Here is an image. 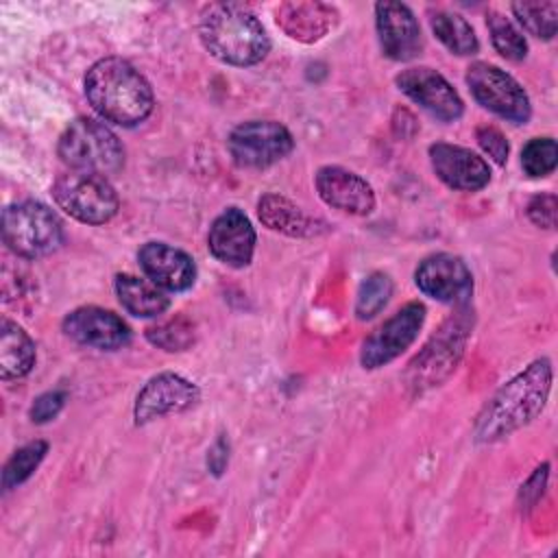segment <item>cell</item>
<instances>
[{"mask_svg":"<svg viewBox=\"0 0 558 558\" xmlns=\"http://www.w3.org/2000/svg\"><path fill=\"white\" fill-rule=\"evenodd\" d=\"M549 390L551 362L538 357L484 403L473 425L475 442H497L532 423L543 412Z\"/></svg>","mask_w":558,"mask_h":558,"instance_id":"6da1fadb","label":"cell"},{"mask_svg":"<svg viewBox=\"0 0 558 558\" xmlns=\"http://www.w3.org/2000/svg\"><path fill=\"white\" fill-rule=\"evenodd\" d=\"M85 96L96 113L120 126L144 122L155 105L148 81L120 57L100 59L87 70Z\"/></svg>","mask_w":558,"mask_h":558,"instance_id":"7a4b0ae2","label":"cell"},{"mask_svg":"<svg viewBox=\"0 0 558 558\" xmlns=\"http://www.w3.org/2000/svg\"><path fill=\"white\" fill-rule=\"evenodd\" d=\"M203 46L222 63L255 65L268 50L270 39L257 15L238 2H216L205 7L198 22Z\"/></svg>","mask_w":558,"mask_h":558,"instance_id":"3957f363","label":"cell"},{"mask_svg":"<svg viewBox=\"0 0 558 558\" xmlns=\"http://www.w3.org/2000/svg\"><path fill=\"white\" fill-rule=\"evenodd\" d=\"M57 153L72 170L102 177L118 172L124 163V148L118 135L94 118L72 120L59 137Z\"/></svg>","mask_w":558,"mask_h":558,"instance_id":"277c9868","label":"cell"},{"mask_svg":"<svg viewBox=\"0 0 558 558\" xmlns=\"http://www.w3.org/2000/svg\"><path fill=\"white\" fill-rule=\"evenodd\" d=\"M2 238L17 257L37 259L61 246L63 225L44 203L22 201L2 211Z\"/></svg>","mask_w":558,"mask_h":558,"instance_id":"5b68a950","label":"cell"},{"mask_svg":"<svg viewBox=\"0 0 558 558\" xmlns=\"http://www.w3.org/2000/svg\"><path fill=\"white\" fill-rule=\"evenodd\" d=\"M52 198L65 214L85 225H105L120 207L113 185L96 172L72 170L61 174L52 183Z\"/></svg>","mask_w":558,"mask_h":558,"instance_id":"8992f818","label":"cell"},{"mask_svg":"<svg viewBox=\"0 0 558 558\" xmlns=\"http://www.w3.org/2000/svg\"><path fill=\"white\" fill-rule=\"evenodd\" d=\"M460 314L462 316L449 318L432 336V340L423 347V351L410 362L405 377L412 390L423 392L432 386H438L456 368L471 331V320L469 316H464L466 312H460Z\"/></svg>","mask_w":558,"mask_h":558,"instance_id":"52a82bcc","label":"cell"},{"mask_svg":"<svg viewBox=\"0 0 558 558\" xmlns=\"http://www.w3.org/2000/svg\"><path fill=\"white\" fill-rule=\"evenodd\" d=\"M464 78L473 98L484 109L512 124H525L530 120L532 105L527 92L506 70L486 61H475L469 65Z\"/></svg>","mask_w":558,"mask_h":558,"instance_id":"ba28073f","label":"cell"},{"mask_svg":"<svg viewBox=\"0 0 558 558\" xmlns=\"http://www.w3.org/2000/svg\"><path fill=\"white\" fill-rule=\"evenodd\" d=\"M227 148L240 168H268L290 155L294 140L281 122L248 120L229 133Z\"/></svg>","mask_w":558,"mask_h":558,"instance_id":"9c48e42d","label":"cell"},{"mask_svg":"<svg viewBox=\"0 0 558 558\" xmlns=\"http://www.w3.org/2000/svg\"><path fill=\"white\" fill-rule=\"evenodd\" d=\"M423 323H425V305L418 301L405 303L395 316H390L381 327H377L364 340L360 351L362 366L373 371L399 357L416 340Z\"/></svg>","mask_w":558,"mask_h":558,"instance_id":"30bf717a","label":"cell"},{"mask_svg":"<svg viewBox=\"0 0 558 558\" xmlns=\"http://www.w3.org/2000/svg\"><path fill=\"white\" fill-rule=\"evenodd\" d=\"M395 83L410 100L440 122H456L464 113L460 94L434 68H408L397 74Z\"/></svg>","mask_w":558,"mask_h":558,"instance_id":"8fae6325","label":"cell"},{"mask_svg":"<svg viewBox=\"0 0 558 558\" xmlns=\"http://www.w3.org/2000/svg\"><path fill=\"white\" fill-rule=\"evenodd\" d=\"M198 399L201 390L194 381L179 373H159L150 377L137 392L133 416L137 425H144L168 414L185 412L194 408Z\"/></svg>","mask_w":558,"mask_h":558,"instance_id":"7c38bea8","label":"cell"},{"mask_svg":"<svg viewBox=\"0 0 558 558\" xmlns=\"http://www.w3.org/2000/svg\"><path fill=\"white\" fill-rule=\"evenodd\" d=\"M61 329L74 342L102 351L122 349L131 340L129 325L111 310L96 305H83L68 312Z\"/></svg>","mask_w":558,"mask_h":558,"instance_id":"4fadbf2b","label":"cell"},{"mask_svg":"<svg viewBox=\"0 0 558 558\" xmlns=\"http://www.w3.org/2000/svg\"><path fill=\"white\" fill-rule=\"evenodd\" d=\"M414 281L418 290L440 303H460L471 296L473 275L462 257L451 253H436L425 257L416 270Z\"/></svg>","mask_w":558,"mask_h":558,"instance_id":"5bb4252c","label":"cell"},{"mask_svg":"<svg viewBox=\"0 0 558 558\" xmlns=\"http://www.w3.org/2000/svg\"><path fill=\"white\" fill-rule=\"evenodd\" d=\"M375 26L384 54L392 61H412L423 50L421 26L403 2H377Z\"/></svg>","mask_w":558,"mask_h":558,"instance_id":"9a60e30c","label":"cell"},{"mask_svg":"<svg viewBox=\"0 0 558 558\" xmlns=\"http://www.w3.org/2000/svg\"><path fill=\"white\" fill-rule=\"evenodd\" d=\"M207 246L211 255L231 268H244L253 259L255 229L238 207H227L209 227Z\"/></svg>","mask_w":558,"mask_h":558,"instance_id":"2e32d148","label":"cell"},{"mask_svg":"<svg viewBox=\"0 0 558 558\" xmlns=\"http://www.w3.org/2000/svg\"><path fill=\"white\" fill-rule=\"evenodd\" d=\"M429 163L434 174L451 190L477 192L490 181L488 163L471 148L458 144H432Z\"/></svg>","mask_w":558,"mask_h":558,"instance_id":"e0dca14e","label":"cell"},{"mask_svg":"<svg viewBox=\"0 0 558 558\" xmlns=\"http://www.w3.org/2000/svg\"><path fill=\"white\" fill-rule=\"evenodd\" d=\"M318 196L333 209L366 216L375 209V192L366 179L342 166H323L316 172Z\"/></svg>","mask_w":558,"mask_h":558,"instance_id":"ac0fdd59","label":"cell"},{"mask_svg":"<svg viewBox=\"0 0 558 558\" xmlns=\"http://www.w3.org/2000/svg\"><path fill=\"white\" fill-rule=\"evenodd\" d=\"M137 262L146 279L161 290L181 292L192 288L196 279L194 259L185 251L166 242H146L137 253Z\"/></svg>","mask_w":558,"mask_h":558,"instance_id":"d6986e66","label":"cell"},{"mask_svg":"<svg viewBox=\"0 0 558 558\" xmlns=\"http://www.w3.org/2000/svg\"><path fill=\"white\" fill-rule=\"evenodd\" d=\"M336 17V9L325 2H283L275 13L277 26L303 44L323 39L333 28Z\"/></svg>","mask_w":558,"mask_h":558,"instance_id":"ffe728a7","label":"cell"},{"mask_svg":"<svg viewBox=\"0 0 558 558\" xmlns=\"http://www.w3.org/2000/svg\"><path fill=\"white\" fill-rule=\"evenodd\" d=\"M257 216L270 231L290 238H312L325 231V222L305 214L299 205L281 194H264L257 201Z\"/></svg>","mask_w":558,"mask_h":558,"instance_id":"44dd1931","label":"cell"},{"mask_svg":"<svg viewBox=\"0 0 558 558\" xmlns=\"http://www.w3.org/2000/svg\"><path fill=\"white\" fill-rule=\"evenodd\" d=\"M113 288L120 305L133 316L153 318L163 314L170 305V296L159 286H155L150 279H142L131 272L116 275Z\"/></svg>","mask_w":558,"mask_h":558,"instance_id":"7402d4cb","label":"cell"},{"mask_svg":"<svg viewBox=\"0 0 558 558\" xmlns=\"http://www.w3.org/2000/svg\"><path fill=\"white\" fill-rule=\"evenodd\" d=\"M35 366V342L11 318L0 320V377L20 379Z\"/></svg>","mask_w":558,"mask_h":558,"instance_id":"603a6c76","label":"cell"},{"mask_svg":"<svg viewBox=\"0 0 558 558\" xmlns=\"http://www.w3.org/2000/svg\"><path fill=\"white\" fill-rule=\"evenodd\" d=\"M429 24L434 35L440 39V44L460 57L475 54L480 50L477 35L473 26L458 13L451 11H436L429 15Z\"/></svg>","mask_w":558,"mask_h":558,"instance_id":"cb8c5ba5","label":"cell"},{"mask_svg":"<svg viewBox=\"0 0 558 558\" xmlns=\"http://www.w3.org/2000/svg\"><path fill=\"white\" fill-rule=\"evenodd\" d=\"M46 453H48V445L44 440L26 442L17 451H13V456L4 462V469H2V490L7 493L20 486L22 482H26L37 471Z\"/></svg>","mask_w":558,"mask_h":558,"instance_id":"d4e9b609","label":"cell"},{"mask_svg":"<svg viewBox=\"0 0 558 558\" xmlns=\"http://www.w3.org/2000/svg\"><path fill=\"white\" fill-rule=\"evenodd\" d=\"M486 26L495 50L508 61H521L527 54V41L523 33L499 11L486 13Z\"/></svg>","mask_w":558,"mask_h":558,"instance_id":"484cf974","label":"cell"},{"mask_svg":"<svg viewBox=\"0 0 558 558\" xmlns=\"http://www.w3.org/2000/svg\"><path fill=\"white\" fill-rule=\"evenodd\" d=\"M510 9L530 35L554 39L558 24V2H512Z\"/></svg>","mask_w":558,"mask_h":558,"instance_id":"4316f807","label":"cell"},{"mask_svg":"<svg viewBox=\"0 0 558 558\" xmlns=\"http://www.w3.org/2000/svg\"><path fill=\"white\" fill-rule=\"evenodd\" d=\"M392 296V279L386 272H371L357 290L355 314L360 320H368L377 316Z\"/></svg>","mask_w":558,"mask_h":558,"instance_id":"83f0119b","label":"cell"},{"mask_svg":"<svg viewBox=\"0 0 558 558\" xmlns=\"http://www.w3.org/2000/svg\"><path fill=\"white\" fill-rule=\"evenodd\" d=\"M558 163V144L554 137H532L521 150V166L527 177H547Z\"/></svg>","mask_w":558,"mask_h":558,"instance_id":"f1b7e54d","label":"cell"},{"mask_svg":"<svg viewBox=\"0 0 558 558\" xmlns=\"http://www.w3.org/2000/svg\"><path fill=\"white\" fill-rule=\"evenodd\" d=\"M146 338L163 351H185L194 342V325L183 318H170L146 329Z\"/></svg>","mask_w":558,"mask_h":558,"instance_id":"f546056e","label":"cell"},{"mask_svg":"<svg viewBox=\"0 0 558 558\" xmlns=\"http://www.w3.org/2000/svg\"><path fill=\"white\" fill-rule=\"evenodd\" d=\"M475 137H477V144L482 146V150L499 166H504L508 161V153H510V146H508V140L506 135L493 126V124H482L477 126L475 131Z\"/></svg>","mask_w":558,"mask_h":558,"instance_id":"4dcf8cb0","label":"cell"},{"mask_svg":"<svg viewBox=\"0 0 558 558\" xmlns=\"http://www.w3.org/2000/svg\"><path fill=\"white\" fill-rule=\"evenodd\" d=\"M556 207L558 201L554 194H536L527 203V218L543 229H554L556 227Z\"/></svg>","mask_w":558,"mask_h":558,"instance_id":"1f68e13d","label":"cell"},{"mask_svg":"<svg viewBox=\"0 0 558 558\" xmlns=\"http://www.w3.org/2000/svg\"><path fill=\"white\" fill-rule=\"evenodd\" d=\"M63 403H65V392H61V390L44 392L33 401V405L28 410V416H31L33 423H48L61 412Z\"/></svg>","mask_w":558,"mask_h":558,"instance_id":"d6a6232c","label":"cell"},{"mask_svg":"<svg viewBox=\"0 0 558 558\" xmlns=\"http://www.w3.org/2000/svg\"><path fill=\"white\" fill-rule=\"evenodd\" d=\"M547 469H549L547 464L538 466L534 471V475L527 480V484L521 486V499L527 504L525 508H530L538 499V495L543 493V486H545V480H547Z\"/></svg>","mask_w":558,"mask_h":558,"instance_id":"836d02e7","label":"cell"},{"mask_svg":"<svg viewBox=\"0 0 558 558\" xmlns=\"http://www.w3.org/2000/svg\"><path fill=\"white\" fill-rule=\"evenodd\" d=\"M227 460H229V453H227V445L222 438L216 440V445L209 449V456H207V466L211 469V473L220 475L222 469L227 466Z\"/></svg>","mask_w":558,"mask_h":558,"instance_id":"e575fe53","label":"cell"}]
</instances>
